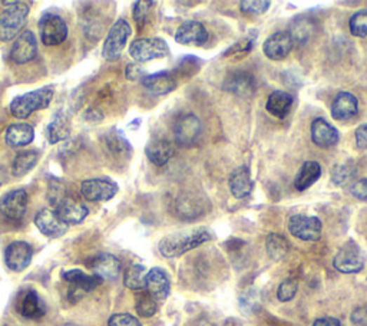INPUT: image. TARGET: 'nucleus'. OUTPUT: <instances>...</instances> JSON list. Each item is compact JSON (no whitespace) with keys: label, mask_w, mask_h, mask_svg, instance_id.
Returning <instances> with one entry per match:
<instances>
[{"label":"nucleus","mask_w":367,"mask_h":326,"mask_svg":"<svg viewBox=\"0 0 367 326\" xmlns=\"http://www.w3.org/2000/svg\"><path fill=\"white\" fill-rule=\"evenodd\" d=\"M55 213L65 224L71 226V224L82 223L86 219L89 210H88V207L84 203H81L75 197H71V195H66V197H63L55 206Z\"/></svg>","instance_id":"ddd939ff"},{"label":"nucleus","mask_w":367,"mask_h":326,"mask_svg":"<svg viewBox=\"0 0 367 326\" xmlns=\"http://www.w3.org/2000/svg\"><path fill=\"white\" fill-rule=\"evenodd\" d=\"M312 140L317 147L330 148L340 141L338 129L323 118H316L312 122Z\"/></svg>","instance_id":"412c9836"},{"label":"nucleus","mask_w":367,"mask_h":326,"mask_svg":"<svg viewBox=\"0 0 367 326\" xmlns=\"http://www.w3.org/2000/svg\"><path fill=\"white\" fill-rule=\"evenodd\" d=\"M33 249L26 242H13L5 250V262L12 272H23L32 262Z\"/></svg>","instance_id":"dca6fc26"},{"label":"nucleus","mask_w":367,"mask_h":326,"mask_svg":"<svg viewBox=\"0 0 367 326\" xmlns=\"http://www.w3.org/2000/svg\"><path fill=\"white\" fill-rule=\"evenodd\" d=\"M321 221L314 216H305V214H295L290 217L288 221V230L290 233L305 242H316L321 236Z\"/></svg>","instance_id":"423d86ee"},{"label":"nucleus","mask_w":367,"mask_h":326,"mask_svg":"<svg viewBox=\"0 0 367 326\" xmlns=\"http://www.w3.org/2000/svg\"><path fill=\"white\" fill-rule=\"evenodd\" d=\"M65 326H78V325H74V323H66Z\"/></svg>","instance_id":"09e8293b"},{"label":"nucleus","mask_w":367,"mask_h":326,"mask_svg":"<svg viewBox=\"0 0 367 326\" xmlns=\"http://www.w3.org/2000/svg\"><path fill=\"white\" fill-rule=\"evenodd\" d=\"M63 279L71 283L72 287L69 290V299L75 304L79 299L85 296V293L93 290L99 285L102 283V279H99L95 275H86L85 272L79 269H72V270H66L63 272Z\"/></svg>","instance_id":"9d476101"},{"label":"nucleus","mask_w":367,"mask_h":326,"mask_svg":"<svg viewBox=\"0 0 367 326\" xmlns=\"http://www.w3.org/2000/svg\"><path fill=\"white\" fill-rule=\"evenodd\" d=\"M35 226L38 227V230L45 235L46 237H60L66 232H68L69 226L65 224L55 213V210L51 209H42L38 211L35 216Z\"/></svg>","instance_id":"f3484780"},{"label":"nucleus","mask_w":367,"mask_h":326,"mask_svg":"<svg viewBox=\"0 0 367 326\" xmlns=\"http://www.w3.org/2000/svg\"><path fill=\"white\" fill-rule=\"evenodd\" d=\"M144 88L152 95H166L177 88V81L171 72L161 71L142 78Z\"/></svg>","instance_id":"b1692460"},{"label":"nucleus","mask_w":367,"mask_h":326,"mask_svg":"<svg viewBox=\"0 0 367 326\" xmlns=\"http://www.w3.org/2000/svg\"><path fill=\"white\" fill-rule=\"evenodd\" d=\"M38 52L36 37L32 30H23L22 34L15 39L11 49V59L15 63H27L35 59Z\"/></svg>","instance_id":"f8f14e48"},{"label":"nucleus","mask_w":367,"mask_h":326,"mask_svg":"<svg viewBox=\"0 0 367 326\" xmlns=\"http://www.w3.org/2000/svg\"><path fill=\"white\" fill-rule=\"evenodd\" d=\"M108 326H142L141 322L129 313H115L109 318Z\"/></svg>","instance_id":"a19ab883"},{"label":"nucleus","mask_w":367,"mask_h":326,"mask_svg":"<svg viewBox=\"0 0 367 326\" xmlns=\"http://www.w3.org/2000/svg\"><path fill=\"white\" fill-rule=\"evenodd\" d=\"M151 6H154V2H145V0L133 4V19H135L138 26H142L147 22Z\"/></svg>","instance_id":"ea45409f"},{"label":"nucleus","mask_w":367,"mask_h":326,"mask_svg":"<svg viewBox=\"0 0 367 326\" xmlns=\"http://www.w3.org/2000/svg\"><path fill=\"white\" fill-rule=\"evenodd\" d=\"M129 55L137 62H148L170 55V48L161 38H141L129 46Z\"/></svg>","instance_id":"39448f33"},{"label":"nucleus","mask_w":367,"mask_h":326,"mask_svg":"<svg viewBox=\"0 0 367 326\" xmlns=\"http://www.w3.org/2000/svg\"><path fill=\"white\" fill-rule=\"evenodd\" d=\"M144 75V70L137 63H129L125 70V77L129 81H137Z\"/></svg>","instance_id":"37998d69"},{"label":"nucleus","mask_w":367,"mask_h":326,"mask_svg":"<svg viewBox=\"0 0 367 326\" xmlns=\"http://www.w3.org/2000/svg\"><path fill=\"white\" fill-rule=\"evenodd\" d=\"M356 176V167L352 162H343V164L335 166L331 170V180L336 185L345 187Z\"/></svg>","instance_id":"f704fd0d"},{"label":"nucleus","mask_w":367,"mask_h":326,"mask_svg":"<svg viewBox=\"0 0 367 326\" xmlns=\"http://www.w3.org/2000/svg\"><path fill=\"white\" fill-rule=\"evenodd\" d=\"M145 154L154 166L162 167L174 155V147L168 140L155 138L148 143V145L145 148Z\"/></svg>","instance_id":"a878e982"},{"label":"nucleus","mask_w":367,"mask_h":326,"mask_svg":"<svg viewBox=\"0 0 367 326\" xmlns=\"http://www.w3.org/2000/svg\"><path fill=\"white\" fill-rule=\"evenodd\" d=\"M145 289L155 301H164L171 292V282L168 275L161 268H154L147 273Z\"/></svg>","instance_id":"aec40b11"},{"label":"nucleus","mask_w":367,"mask_h":326,"mask_svg":"<svg viewBox=\"0 0 367 326\" xmlns=\"http://www.w3.org/2000/svg\"><path fill=\"white\" fill-rule=\"evenodd\" d=\"M297 289H298V285H297V280L294 279H286L280 283L279 286V290H277V298L279 301L281 302H290L297 293Z\"/></svg>","instance_id":"58836bf2"},{"label":"nucleus","mask_w":367,"mask_h":326,"mask_svg":"<svg viewBox=\"0 0 367 326\" xmlns=\"http://www.w3.org/2000/svg\"><path fill=\"white\" fill-rule=\"evenodd\" d=\"M321 177V167L316 161H306L294 178V187L298 191H305L312 187Z\"/></svg>","instance_id":"c756f323"},{"label":"nucleus","mask_w":367,"mask_h":326,"mask_svg":"<svg viewBox=\"0 0 367 326\" xmlns=\"http://www.w3.org/2000/svg\"><path fill=\"white\" fill-rule=\"evenodd\" d=\"M39 29L41 39L46 46L60 45L68 38V26L60 16L55 13H46L39 22Z\"/></svg>","instance_id":"1a4fd4ad"},{"label":"nucleus","mask_w":367,"mask_h":326,"mask_svg":"<svg viewBox=\"0 0 367 326\" xmlns=\"http://www.w3.org/2000/svg\"><path fill=\"white\" fill-rule=\"evenodd\" d=\"M52 88H41L16 96L11 103V114L18 119H26L35 111L46 110L53 100Z\"/></svg>","instance_id":"f03ea898"},{"label":"nucleus","mask_w":367,"mask_h":326,"mask_svg":"<svg viewBox=\"0 0 367 326\" xmlns=\"http://www.w3.org/2000/svg\"><path fill=\"white\" fill-rule=\"evenodd\" d=\"M251 46H253V41L251 39H244V41H240V42H237L234 46H231L227 52H225V56L227 55H231L232 52H247V51H250L251 49Z\"/></svg>","instance_id":"a18cd8bd"},{"label":"nucleus","mask_w":367,"mask_h":326,"mask_svg":"<svg viewBox=\"0 0 367 326\" xmlns=\"http://www.w3.org/2000/svg\"><path fill=\"white\" fill-rule=\"evenodd\" d=\"M29 6L23 2H16L0 13V41L9 42L20 35V30L26 23Z\"/></svg>","instance_id":"7ed1b4c3"},{"label":"nucleus","mask_w":367,"mask_h":326,"mask_svg":"<svg viewBox=\"0 0 367 326\" xmlns=\"http://www.w3.org/2000/svg\"><path fill=\"white\" fill-rule=\"evenodd\" d=\"M333 266L342 273H359L364 268V256L354 242H349L333 259Z\"/></svg>","instance_id":"0eeeda50"},{"label":"nucleus","mask_w":367,"mask_h":326,"mask_svg":"<svg viewBox=\"0 0 367 326\" xmlns=\"http://www.w3.org/2000/svg\"><path fill=\"white\" fill-rule=\"evenodd\" d=\"M356 144L361 150H367V122L356 129Z\"/></svg>","instance_id":"c03bdc74"},{"label":"nucleus","mask_w":367,"mask_h":326,"mask_svg":"<svg viewBox=\"0 0 367 326\" xmlns=\"http://www.w3.org/2000/svg\"><path fill=\"white\" fill-rule=\"evenodd\" d=\"M27 193L25 190H13L5 194L0 200V211L9 220L19 221L23 219L27 209Z\"/></svg>","instance_id":"4468645a"},{"label":"nucleus","mask_w":367,"mask_h":326,"mask_svg":"<svg viewBox=\"0 0 367 326\" xmlns=\"http://www.w3.org/2000/svg\"><path fill=\"white\" fill-rule=\"evenodd\" d=\"M313 326H342V323L336 318H320L314 320Z\"/></svg>","instance_id":"49530a36"},{"label":"nucleus","mask_w":367,"mask_h":326,"mask_svg":"<svg viewBox=\"0 0 367 326\" xmlns=\"http://www.w3.org/2000/svg\"><path fill=\"white\" fill-rule=\"evenodd\" d=\"M228 185L231 194L234 195L236 199H246L253 191V178H251L250 169L247 166H241L236 169L229 177Z\"/></svg>","instance_id":"393cba45"},{"label":"nucleus","mask_w":367,"mask_h":326,"mask_svg":"<svg viewBox=\"0 0 367 326\" xmlns=\"http://www.w3.org/2000/svg\"><path fill=\"white\" fill-rule=\"evenodd\" d=\"M359 101L350 92H340L331 104V117L336 121H349L357 115Z\"/></svg>","instance_id":"5701e85b"},{"label":"nucleus","mask_w":367,"mask_h":326,"mask_svg":"<svg viewBox=\"0 0 367 326\" xmlns=\"http://www.w3.org/2000/svg\"><path fill=\"white\" fill-rule=\"evenodd\" d=\"M147 269L142 265H132L126 269L124 276V285L131 290H142L145 289Z\"/></svg>","instance_id":"473e14b6"},{"label":"nucleus","mask_w":367,"mask_h":326,"mask_svg":"<svg viewBox=\"0 0 367 326\" xmlns=\"http://www.w3.org/2000/svg\"><path fill=\"white\" fill-rule=\"evenodd\" d=\"M293 96L286 91H274L267 101V111L277 118H286L293 105Z\"/></svg>","instance_id":"7c9ffc66"},{"label":"nucleus","mask_w":367,"mask_h":326,"mask_svg":"<svg viewBox=\"0 0 367 326\" xmlns=\"http://www.w3.org/2000/svg\"><path fill=\"white\" fill-rule=\"evenodd\" d=\"M118 190V184L109 178H89L81 184V193L88 202H109Z\"/></svg>","instance_id":"6e6552de"},{"label":"nucleus","mask_w":367,"mask_h":326,"mask_svg":"<svg viewBox=\"0 0 367 326\" xmlns=\"http://www.w3.org/2000/svg\"><path fill=\"white\" fill-rule=\"evenodd\" d=\"M201 121H199L194 114H184L181 115L174 126L175 140L182 147L192 145L198 137L201 136Z\"/></svg>","instance_id":"9b49d317"},{"label":"nucleus","mask_w":367,"mask_h":326,"mask_svg":"<svg viewBox=\"0 0 367 326\" xmlns=\"http://www.w3.org/2000/svg\"><path fill=\"white\" fill-rule=\"evenodd\" d=\"M93 275L102 280H116L121 273L119 259L111 253H102L92 260Z\"/></svg>","instance_id":"4be33fe9"},{"label":"nucleus","mask_w":367,"mask_h":326,"mask_svg":"<svg viewBox=\"0 0 367 326\" xmlns=\"http://www.w3.org/2000/svg\"><path fill=\"white\" fill-rule=\"evenodd\" d=\"M4 185V171H2V167H0V187Z\"/></svg>","instance_id":"de8ad7c7"},{"label":"nucleus","mask_w":367,"mask_h":326,"mask_svg":"<svg viewBox=\"0 0 367 326\" xmlns=\"http://www.w3.org/2000/svg\"><path fill=\"white\" fill-rule=\"evenodd\" d=\"M132 34L131 25L125 19H118L108 32V37L104 41L102 56L107 60H116L121 58L126 42Z\"/></svg>","instance_id":"20e7f679"},{"label":"nucleus","mask_w":367,"mask_h":326,"mask_svg":"<svg viewBox=\"0 0 367 326\" xmlns=\"http://www.w3.org/2000/svg\"><path fill=\"white\" fill-rule=\"evenodd\" d=\"M135 309H137L140 316L151 318L156 313L158 305H156V301L149 295L148 292H144V293H140L138 298H137Z\"/></svg>","instance_id":"c9c22d12"},{"label":"nucleus","mask_w":367,"mask_h":326,"mask_svg":"<svg viewBox=\"0 0 367 326\" xmlns=\"http://www.w3.org/2000/svg\"><path fill=\"white\" fill-rule=\"evenodd\" d=\"M294 46V39L288 32H276L265 39L262 51L265 56L272 60H281L290 55Z\"/></svg>","instance_id":"2eb2a0df"},{"label":"nucleus","mask_w":367,"mask_h":326,"mask_svg":"<svg viewBox=\"0 0 367 326\" xmlns=\"http://www.w3.org/2000/svg\"><path fill=\"white\" fill-rule=\"evenodd\" d=\"M349 27H350L353 37L366 38L367 37V9L356 12L349 20Z\"/></svg>","instance_id":"e433bc0d"},{"label":"nucleus","mask_w":367,"mask_h":326,"mask_svg":"<svg viewBox=\"0 0 367 326\" xmlns=\"http://www.w3.org/2000/svg\"><path fill=\"white\" fill-rule=\"evenodd\" d=\"M18 312L27 319H41L46 313V306L41 296L38 295V292L27 289L20 293V296L16 304Z\"/></svg>","instance_id":"a211bd4d"},{"label":"nucleus","mask_w":367,"mask_h":326,"mask_svg":"<svg viewBox=\"0 0 367 326\" xmlns=\"http://www.w3.org/2000/svg\"><path fill=\"white\" fill-rule=\"evenodd\" d=\"M175 41L181 45H204L208 41V32L203 23L187 20L178 27Z\"/></svg>","instance_id":"6ab92c4d"},{"label":"nucleus","mask_w":367,"mask_h":326,"mask_svg":"<svg viewBox=\"0 0 367 326\" xmlns=\"http://www.w3.org/2000/svg\"><path fill=\"white\" fill-rule=\"evenodd\" d=\"M224 89L239 96H248L254 92V78L247 72H236L224 82Z\"/></svg>","instance_id":"c85d7f7f"},{"label":"nucleus","mask_w":367,"mask_h":326,"mask_svg":"<svg viewBox=\"0 0 367 326\" xmlns=\"http://www.w3.org/2000/svg\"><path fill=\"white\" fill-rule=\"evenodd\" d=\"M71 136V121L63 112L55 114L46 126V137L49 144H56Z\"/></svg>","instance_id":"cd10ccee"},{"label":"nucleus","mask_w":367,"mask_h":326,"mask_svg":"<svg viewBox=\"0 0 367 326\" xmlns=\"http://www.w3.org/2000/svg\"><path fill=\"white\" fill-rule=\"evenodd\" d=\"M272 4L267 2V0H243L240 4V8L244 13L250 15H261L265 13L270 9Z\"/></svg>","instance_id":"4c0bfd02"},{"label":"nucleus","mask_w":367,"mask_h":326,"mask_svg":"<svg viewBox=\"0 0 367 326\" xmlns=\"http://www.w3.org/2000/svg\"><path fill=\"white\" fill-rule=\"evenodd\" d=\"M350 194L357 200L367 202V178H361L353 183V185L350 187Z\"/></svg>","instance_id":"79ce46f5"},{"label":"nucleus","mask_w":367,"mask_h":326,"mask_svg":"<svg viewBox=\"0 0 367 326\" xmlns=\"http://www.w3.org/2000/svg\"><path fill=\"white\" fill-rule=\"evenodd\" d=\"M39 161V152L29 150L18 154L12 162V173L15 177H23L30 173Z\"/></svg>","instance_id":"2f4dec72"},{"label":"nucleus","mask_w":367,"mask_h":326,"mask_svg":"<svg viewBox=\"0 0 367 326\" xmlns=\"http://www.w3.org/2000/svg\"><path fill=\"white\" fill-rule=\"evenodd\" d=\"M211 239H213V233L208 229H206V227H196V229L177 232V233L165 236L159 242L158 249L164 257L174 259V257L182 256L184 253H187L198 246H201L203 243H206Z\"/></svg>","instance_id":"f257e3e1"},{"label":"nucleus","mask_w":367,"mask_h":326,"mask_svg":"<svg viewBox=\"0 0 367 326\" xmlns=\"http://www.w3.org/2000/svg\"><path fill=\"white\" fill-rule=\"evenodd\" d=\"M265 249H267V254H269L273 260H276V262H279V260L284 259L286 254L288 253V242L284 239V236L272 233L267 236Z\"/></svg>","instance_id":"72a5a7b5"},{"label":"nucleus","mask_w":367,"mask_h":326,"mask_svg":"<svg viewBox=\"0 0 367 326\" xmlns=\"http://www.w3.org/2000/svg\"><path fill=\"white\" fill-rule=\"evenodd\" d=\"M6 144L12 148H19L35 140V128L29 124H13L6 129Z\"/></svg>","instance_id":"bb28decb"}]
</instances>
